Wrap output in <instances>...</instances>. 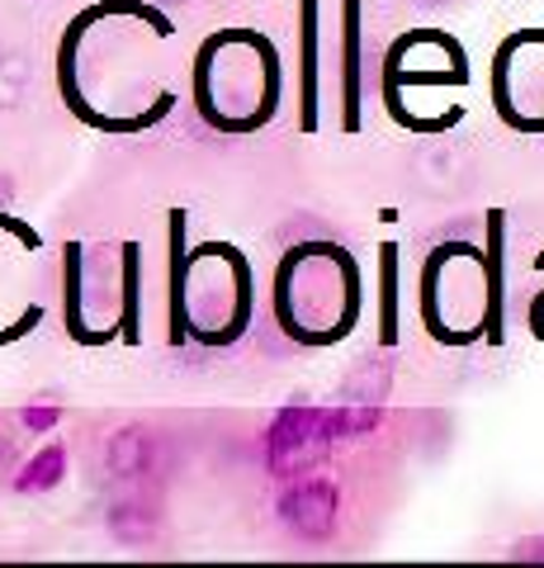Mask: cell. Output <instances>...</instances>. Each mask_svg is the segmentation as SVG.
I'll list each match as a JSON object with an SVG mask.
<instances>
[{"label": "cell", "instance_id": "1", "mask_svg": "<svg viewBox=\"0 0 544 568\" xmlns=\"http://www.w3.org/2000/svg\"><path fill=\"white\" fill-rule=\"evenodd\" d=\"M337 440V426H331V407H285L270 432H266V459L275 474H308L312 465H322Z\"/></svg>", "mask_w": 544, "mask_h": 568}, {"label": "cell", "instance_id": "2", "mask_svg": "<svg viewBox=\"0 0 544 568\" xmlns=\"http://www.w3.org/2000/svg\"><path fill=\"white\" fill-rule=\"evenodd\" d=\"M275 511H279V526H285L294 540L327 545L331 536H337V526H341V493H337L331 478L304 474V478H294V484L279 493Z\"/></svg>", "mask_w": 544, "mask_h": 568}, {"label": "cell", "instance_id": "3", "mask_svg": "<svg viewBox=\"0 0 544 568\" xmlns=\"http://www.w3.org/2000/svg\"><path fill=\"white\" fill-rule=\"evenodd\" d=\"M104 526H110V536L119 545H133V549L152 545L156 536H162V507L143 493H124V497L110 503V511H104Z\"/></svg>", "mask_w": 544, "mask_h": 568}, {"label": "cell", "instance_id": "4", "mask_svg": "<svg viewBox=\"0 0 544 568\" xmlns=\"http://www.w3.org/2000/svg\"><path fill=\"white\" fill-rule=\"evenodd\" d=\"M104 459H110V474L119 484H147V474L156 469V436L147 426H124V432L110 436Z\"/></svg>", "mask_w": 544, "mask_h": 568}, {"label": "cell", "instance_id": "5", "mask_svg": "<svg viewBox=\"0 0 544 568\" xmlns=\"http://www.w3.org/2000/svg\"><path fill=\"white\" fill-rule=\"evenodd\" d=\"M62 474H66V446L48 440V446L39 455H29L24 469L14 474V493H52L62 484Z\"/></svg>", "mask_w": 544, "mask_h": 568}, {"label": "cell", "instance_id": "6", "mask_svg": "<svg viewBox=\"0 0 544 568\" xmlns=\"http://www.w3.org/2000/svg\"><path fill=\"white\" fill-rule=\"evenodd\" d=\"M389 379H393L389 355H370V361H360L356 375L346 379V403H379L389 394Z\"/></svg>", "mask_w": 544, "mask_h": 568}, {"label": "cell", "instance_id": "7", "mask_svg": "<svg viewBox=\"0 0 544 568\" xmlns=\"http://www.w3.org/2000/svg\"><path fill=\"white\" fill-rule=\"evenodd\" d=\"M33 91V62L24 52H0V110H20Z\"/></svg>", "mask_w": 544, "mask_h": 568}, {"label": "cell", "instance_id": "8", "mask_svg": "<svg viewBox=\"0 0 544 568\" xmlns=\"http://www.w3.org/2000/svg\"><path fill=\"white\" fill-rule=\"evenodd\" d=\"M20 422H24V432H33V436H48L52 426L62 422V413H58V407H48V403H39V407H24Z\"/></svg>", "mask_w": 544, "mask_h": 568}, {"label": "cell", "instance_id": "9", "mask_svg": "<svg viewBox=\"0 0 544 568\" xmlns=\"http://www.w3.org/2000/svg\"><path fill=\"white\" fill-rule=\"evenodd\" d=\"M512 559H535V564H544V536H540V540H521V545L512 549Z\"/></svg>", "mask_w": 544, "mask_h": 568}, {"label": "cell", "instance_id": "10", "mask_svg": "<svg viewBox=\"0 0 544 568\" xmlns=\"http://www.w3.org/2000/svg\"><path fill=\"white\" fill-rule=\"evenodd\" d=\"M417 6H450V0H417Z\"/></svg>", "mask_w": 544, "mask_h": 568}]
</instances>
